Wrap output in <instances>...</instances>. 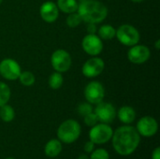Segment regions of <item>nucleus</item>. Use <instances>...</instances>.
<instances>
[{
  "instance_id": "nucleus-1",
  "label": "nucleus",
  "mask_w": 160,
  "mask_h": 159,
  "mask_svg": "<svg viewBox=\"0 0 160 159\" xmlns=\"http://www.w3.org/2000/svg\"><path fill=\"white\" fill-rule=\"evenodd\" d=\"M112 146L116 153L121 156H129L138 148L141 137L137 129L130 126H123L113 132Z\"/></svg>"
},
{
  "instance_id": "nucleus-2",
  "label": "nucleus",
  "mask_w": 160,
  "mask_h": 159,
  "mask_svg": "<svg viewBox=\"0 0 160 159\" xmlns=\"http://www.w3.org/2000/svg\"><path fill=\"white\" fill-rule=\"evenodd\" d=\"M77 12L87 23L101 22L108 16L107 7L98 0H81L78 3Z\"/></svg>"
},
{
  "instance_id": "nucleus-3",
  "label": "nucleus",
  "mask_w": 160,
  "mask_h": 159,
  "mask_svg": "<svg viewBox=\"0 0 160 159\" xmlns=\"http://www.w3.org/2000/svg\"><path fill=\"white\" fill-rule=\"evenodd\" d=\"M81 126L73 119H68L63 122L57 129V137L64 143H72L78 140L81 135Z\"/></svg>"
},
{
  "instance_id": "nucleus-4",
  "label": "nucleus",
  "mask_w": 160,
  "mask_h": 159,
  "mask_svg": "<svg viewBox=\"0 0 160 159\" xmlns=\"http://www.w3.org/2000/svg\"><path fill=\"white\" fill-rule=\"evenodd\" d=\"M115 37L121 44L128 47L138 44L141 38V35L138 29L128 23H124L120 25L116 29Z\"/></svg>"
},
{
  "instance_id": "nucleus-5",
  "label": "nucleus",
  "mask_w": 160,
  "mask_h": 159,
  "mask_svg": "<svg viewBox=\"0 0 160 159\" xmlns=\"http://www.w3.org/2000/svg\"><path fill=\"white\" fill-rule=\"evenodd\" d=\"M51 64L55 71L64 73L70 68L72 58L68 52L63 49H58L52 52L51 56Z\"/></svg>"
},
{
  "instance_id": "nucleus-6",
  "label": "nucleus",
  "mask_w": 160,
  "mask_h": 159,
  "mask_svg": "<svg viewBox=\"0 0 160 159\" xmlns=\"http://www.w3.org/2000/svg\"><path fill=\"white\" fill-rule=\"evenodd\" d=\"M112 134L113 130L109 124L101 123L92 127L89 132V139L95 144H103L112 140Z\"/></svg>"
},
{
  "instance_id": "nucleus-7",
  "label": "nucleus",
  "mask_w": 160,
  "mask_h": 159,
  "mask_svg": "<svg viewBox=\"0 0 160 159\" xmlns=\"http://www.w3.org/2000/svg\"><path fill=\"white\" fill-rule=\"evenodd\" d=\"M83 94L87 102L91 103L92 105H97L103 101L105 97V88L101 82L93 81L85 86Z\"/></svg>"
},
{
  "instance_id": "nucleus-8",
  "label": "nucleus",
  "mask_w": 160,
  "mask_h": 159,
  "mask_svg": "<svg viewBox=\"0 0 160 159\" xmlns=\"http://www.w3.org/2000/svg\"><path fill=\"white\" fill-rule=\"evenodd\" d=\"M22 72L17 61L11 58H5L0 62V75L8 81H16Z\"/></svg>"
},
{
  "instance_id": "nucleus-9",
  "label": "nucleus",
  "mask_w": 160,
  "mask_h": 159,
  "mask_svg": "<svg viewBox=\"0 0 160 159\" xmlns=\"http://www.w3.org/2000/svg\"><path fill=\"white\" fill-rule=\"evenodd\" d=\"M105 67V63L103 59L98 56H92V58L88 59L82 67V73L83 76L89 79L96 78L99 76Z\"/></svg>"
},
{
  "instance_id": "nucleus-10",
  "label": "nucleus",
  "mask_w": 160,
  "mask_h": 159,
  "mask_svg": "<svg viewBox=\"0 0 160 159\" xmlns=\"http://www.w3.org/2000/svg\"><path fill=\"white\" fill-rule=\"evenodd\" d=\"M151 56L150 49L142 44H136L131 46L128 52V59L130 63L141 65L146 63Z\"/></svg>"
},
{
  "instance_id": "nucleus-11",
  "label": "nucleus",
  "mask_w": 160,
  "mask_h": 159,
  "mask_svg": "<svg viewBox=\"0 0 160 159\" xmlns=\"http://www.w3.org/2000/svg\"><path fill=\"white\" fill-rule=\"evenodd\" d=\"M82 50L91 56H98L103 50V42L96 34H88L84 36L82 41Z\"/></svg>"
},
{
  "instance_id": "nucleus-12",
  "label": "nucleus",
  "mask_w": 160,
  "mask_h": 159,
  "mask_svg": "<svg viewBox=\"0 0 160 159\" xmlns=\"http://www.w3.org/2000/svg\"><path fill=\"white\" fill-rule=\"evenodd\" d=\"M99 122L104 124H111L113 122L116 116V110L114 106L110 102L101 101L97 104L94 112Z\"/></svg>"
},
{
  "instance_id": "nucleus-13",
  "label": "nucleus",
  "mask_w": 160,
  "mask_h": 159,
  "mask_svg": "<svg viewBox=\"0 0 160 159\" xmlns=\"http://www.w3.org/2000/svg\"><path fill=\"white\" fill-rule=\"evenodd\" d=\"M136 129L140 135L149 138L157 134L158 124L155 118L151 116H143L138 121Z\"/></svg>"
},
{
  "instance_id": "nucleus-14",
  "label": "nucleus",
  "mask_w": 160,
  "mask_h": 159,
  "mask_svg": "<svg viewBox=\"0 0 160 159\" xmlns=\"http://www.w3.org/2000/svg\"><path fill=\"white\" fill-rule=\"evenodd\" d=\"M39 14L44 22L48 23H52L58 19L59 9L55 3L52 1H46L40 6Z\"/></svg>"
},
{
  "instance_id": "nucleus-15",
  "label": "nucleus",
  "mask_w": 160,
  "mask_h": 159,
  "mask_svg": "<svg viewBox=\"0 0 160 159\" xmlns=\"http://www.w3.org/2000/svg\"><path fill=\"white\" fill-rule=\"evenodd\" d=\"M118 119L121 123L129 125L133 123L136 119V112L130 106H123L119 109L118 112H116Z\"/></svg>"
},
{
  "instance_id": "nucleus-16",
  "label": "nucleus",
  "mask_w": 160,
  "mask_h": 159,
  "mask_svg": "<svg viewBox=\"0 0 160 159\" xmlns=\"http://www.w3.org/2000/svg\"><path fill=\"white\" fill-rule=\"evenodd\" d=\"M45 155L49 157H56L62 152V143L59 140L52 139L49 141L44 149Z\"/></svg>"
},
{
  "instance_id": "nucleus-17",
  "label": "nucleus",
  "mask_w": 160,
  "mask_h": 159,
  "mask_svg": "<svg viewBox=\"0 0 160 159\" xmlns=\"http://www.w3.org/2000/svg\"><path fill=\"white\" fill-rule=\"evenodd\" d=\"M56 6L60 11L69 14L77 11L78 2L77 0H57Z\"/></svg>"
},
{
  "instance_id": "nucleus-18",
  "label": "nucleus",
  "mask_w": 160,
  "mask_h": 159,
  "mask_svg": "<svg viewBox=\"0 0 160 159\" xmlns=\"http://www.w3.org/2000/svg\"><path fill=\"white\" fill-rule=\"evenodd\" d=\"M97 33L101 40H111L114 38L116 29L111 24H103L99 28H98Z\"/></svg>"
},
{
  "instance_id": "nucleus-19",
  "label": "nucleus",
  "mask_w": 160,
  "mask_h": 159,
  "mask_svg": "<svg viewBox=\"0 0 160 159\" xmlns=\"http://www.w3.org/2000/svg\"><path fill=\"white\" fill-rule=\"evenodd\" d=\"M63 82H64L63 75L62 73L57 72V71H54L53 73H52L48 79V84L53 90H57L61 88V86L63 85Z\"/></svg>"
},
{
  "instance_id": "nucleus-20",
  "label": "nucleus",
  "mask_w": 160,
  "mask_h": 159,
  "mask_svg": "<svg viewBox=\"0 0 160 159\" xmlns=\"http://www.w3.org/2000/svg\"><path fill=\"white\" fill-rule=\"evenodd\" d=\"M14 117H15V112L10 105L5 104L0 107V118L4 122L9 123L14 119Z\"/></svg>"
},
{
  "instance_id": "nucleus-21",
  "label": "nucleus",
  "mask_w": 160,
  "mask_h": 159,
  "mask_svg": "<svg viewBox=\"0 0 160 159\" xmlns=\"http://www.w3.org/2000/svg\"><path fill=\"white\" fill-rule=\"evenodd\" d=\"M10 96H11V92L9 86L5 82H0V107L5 104H8Z\"/></svg>"
},
{
  "instance_id": "nucleus-22",
  "label": "nucleus",
  "mask_w": 160,
  "mask_h": 159,
  "mask_svg": "<svg viewBox=\"0 0 160 159\" xmlns=\"http://www.w3.org/2000/svg\"><path fill=\"white\" fill-rule=\"evenodd\" d=\"M18 80L23 86H32L36 82V77L31 71H23L21 72Z\"/></svg>"
},
{
  "instance_id": "nucleus-23",
  "label": "nucleus",
  "mask_w": 160,
  "mask_h": 159,
  "mask_svg": "<svg viewBox=\"0 0 160 159\" xmlns=\"http://www.w3.org/2000/svg\"><path fill=\"white\" fill-rule=\"evenodd\" d=\"M82 22L83 21H82V17L80 16V14L77 11L73 12V13H69L68 16L67 17V20H66L68 26L70 28H75V27L79 26Z\"/></svg>"
},
{
  "instance_id": "nucleus-24",
  "label": "nucleus",
  "mask_w": 160,
  "mask_h": 159,
  "mask_svg": "<svg viewBox=\"0 0 160 159\" xmlns=\"http://www.w3.org/2000/svg\"><path fill=\"white\" fill-rule=\"evenodd\" d=\"M77 112H78V113H79L81 116L84 117L85 115H87V114H89L90 112H93V106H92V104L89 103V102L81 103V104L78 106V108H77Z\"/></svg>"
},
{
  "instance_id": "nucleus-25",
  "label": "nucleus",
  "mask_w": 160,
  "mask_h": 159,
  "mask_svg": "<svg viewBox=\"0 0 160 159\" xmlns=\"http://www.w3.org/2000/svg\"><path fill=\"white\" fill-rule=\"evenodd\" d=\"M89 159H110V156L105 149L100 148L97 149L96 151H93Z\"/></svg>"
},
{
  "instance_id": "nucleus-26",
  "label": "nucleus",
  "mask_w": 160,
  "mask_h": 159,
  "mask_svg": "<svg viewBox=\"0 0 160 159\" xmlns=\"http://www.w3.org/2000/svg\"><path fill=\"white\" fill-rule=\"evenodd\" d=\"M83 122H84V124L87 127H94L95 125L98 124V119L96 113L92 112H90L89 114H87V115H85L83 117Z\"/></svg>"
},
{
  "instance_id": "nucleus-27",
  "label": "nucleus",
  "mask_w": 160,
  "mask_h": 159,
  "mask_svg": "<svg viewBox=\"0 0 160 159\" xmlns=\"http://www.w3.org/2000/svg\"><path fill=\"white\" fill-rule=\"evenodd\" d=\"M86 30L88 32V34H96L98 31V26L97 23H93V22H88L87 26H86Z\"/></svg>"
},
{
  "instance_id": "nucleus-28",
  "label": "nucleus",
  "mask_w": 160,
  "mask_h": 159,
  "mask_svg": "<svg viewBox=\"0 0 160 159\" xmlns=\"http://www.w3.org/2000/svg\"><path fill=\"white\" fill-rule=\"evenodd\" d=\"M94 149H95V143H94V142H92L91 141L87 142L84 144L83 150L85 151V153L90 154V153H92V152L94 151Z\"/></svg>"
},
{
  "instance_id": "nucleus-29",
  "label": "nucleus",
  "mask_w": 160,
  "mask_h": 159,
  "mask_svg": "<svg viewBox=\"0 0 160 159\" xmlns=\"http://www.w3.org/2000/svg\"><path fill=\"white\" fill-rule=\"evenodd\" d=\"M152 159H160V148L159 147H157L153 154H152Z\"/></svg>"
},
{
  "instance_id": "nucleus-30",
  "label": "nucleus",
  "mask_w": 160,
  "mask_h": 159,
  "mask_svg": "<svg viewBox=\"0 0 160 159\" xmlns=\"http://www.w3.org/2000/svg\"><path fill=\"white\" fill-rule=\"evenodd\" d=\"M155 48H156L157 50H159L160 49V39H158V40L156 41V43H155Z\"/></svg>"
},
{
  "instance_id": "nucleus-31",
  "label": "nucleus",
  "mask_w": 160,
  "mask_h": 159,
  "mask_svg": "<svg viewBox=\"0 0 160 159\" xmlns=\"http://www.w3.org/2000/svg\"><path fill=\"white\" fill-rule=\"evenodd\" d=\"M78 159H89V157H88L87 155H81V156L78 157Z\"/></svg>"
},
{
  "instance_id": "nucleus-32",
  "label": "nucleus",
  "mask_w": 160,
  "mask_h": 159,
  "mask_svg": "<svg viewBox=\"0 0 160 159\" xmlns=\"http://www.w3.org/2000/svg\"><path fill=\"white\" fill-rule=\"evenodd\" d=\"M132 2H134V3H142V1H144V0H131Z\"/></svg>"
},
{
  "instance_id": "nucleus-33",
  "label": "nucleus",
  "mask_w": 160,
  "mask_h": 159,
  "mask_svg": "<svg viewBox=\"0 0 160 159\" xmlns=\"http://www.w3.org/2000/svg\"><path fill=\"white\" fill-rule=\"evenodd\" d=\"M2 2H3V0H0V5L2 4Z\"/></svg>"
},
{
  "instance_id": "nucleus-34",
  "label": "nucleus",
  "mask_w": 160,
  "mask_h": 159,
  "mask_svg": "<svg viewBox=\"0 0 160 159\" xmlns=\"http://www.w3.org/2000/svg\"><path fill=\"white\" fill-rule=\"evenodd\" d=\"M6 159H15V158H12V157H8V158H6Z\"/></svg>"
}]
</instances>
